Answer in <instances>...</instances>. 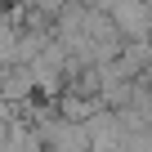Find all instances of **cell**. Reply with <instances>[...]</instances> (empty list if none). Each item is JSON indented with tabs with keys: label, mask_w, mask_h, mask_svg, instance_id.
<instances>
[{
	"label": "cell",
	"mask_w": 152,
	"mask_h": 152,
	"mask_svg": "<svg viewBox=\"0 0 152 152\" xmlns=\"http://www.w3.org/2000/svg\"><path fill=\"white\" fill-rule=\"evenodd\" d=\"M116 23H121V31L143 36V31H152V5L148 0H121L116 5Z\"/></svg>",
	"instance_id": "1"
}]
</instances>
